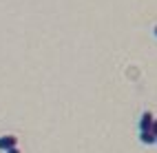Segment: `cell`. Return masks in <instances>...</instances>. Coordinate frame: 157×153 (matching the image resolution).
Instances as JSON below:
<instances>
[{
    "label": "cell",
    "instance_id": "3",
    "mask_svg": "<svg viewBox=\"0 0 157 153\" xmlns=\"http://www.w3.org/2000/svg\"><path fill=\"white\" fill-rule=\"evenodd\" d=\"M140 142L146 144V147H151V144L157 142V135L153 133V131H140Z\"/></svg>",
    "mask_w": 157,
    "mask_h": 153
},
{
    "label": "cell",
    "instance_id": "7",
    "mask_svg": "<svg viewBox=\"0 0 157 153\" xmlns=\"http://www.w3.org/2000/svg\"><path fill=\"white\" fill-rule=\"evenodd\" d=\"M155 144H157V142H155Z\"/></svg>",
    "mask_w": 157,
    "mask_h": 153
},
{
    "label": "cell",
    "instance_id": "6",
    "mask_svg": "<svg viewBox=\"0 0 157 153\" xmlns=\"http://www.w3.org/2000/svg\"><path fill=\"white\" fill-rule=\"evenodd\" d=\"M153 36H155V38H157V25H155V27H153Z\"/></svg>",
    "mask_w": 157,
    "mask_h": 153
},
{
    "label": "cell",
    "instance_id": "2",
    "mask_svg": "<svg viewBox=\"0 0 157 153\" xmlns=\"http://www.w3.org/2000/svg\"><path fill=\"white\" fill-rule=\"evenodd\" d=\"M18 144V138L16 135H2L0 138V151H7V149H11Z\"/></svg>",
    "mask_w": 157,
    "mask_h": 153
},
{
    "label": "cell",
    "instance_id": "4",
    "mask_svg": "<svg viewBox=\"0 0 157 153\" xmlns=\"http://www.w3.org/2000/svg\"><path fill=\"white\" fill-rule=\"evenodd\" d=\"M151 131H153V133H155V135H157V118H155V120H153V127H151Z\"/></svg>",
    "mask_w": 157,
    "mask_h": 153
},
{
    "label": "cell",
    "instance_id": "1",
    "mask_svg": "<svg viewBox=\"0 0 157 153\" xmlns=\"http://www.w3.org/2000/svg\"><path fill=\"white\" fill-rule=\"evenodd\" d=\"M153 113H151V111H144V113H142V118H140V131H151V127H153Z\"/></svg>",
    "mask_w": 157,
    "mask_h": 153
},
{
    "label": "cell",
    "instance_id": "5",
    "mask_svg": "<svg viewBox=\"0 0 157 153\" xmlns=\"http://www.w3.org/2000/svg\"><path fill=\"white\" fill-rule=\"evenodd\" d=\"M5 153H20V151H18V147H11V149H7Z\"/></svg>",
    "mask_w": 157,
    "mask_h": 153
}]
</instances>
